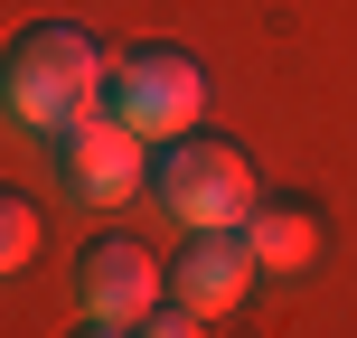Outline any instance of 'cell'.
<instances>
[{"mask_svg": "<svg viewBox=\"0 0 357 338\" xmlns=\"http://www.w3.org/2000/svg\"><path fill=\"white\" fill-rule=\"evenodd\" d=\"M104 38L75 29V19H29V29L0 47V123L29 132V141H47V132L85 123L94 104H104Z\"/></svg>", "mask_w": 357, "mask_h": 338, "instance_id": "cell-1", "label": "cell"}, {"mask_svg": "<svg viewBox=\"0 0 357 338\" xmlns=\"http://www.w3.org/2000/svg\"><path fill=\"white\" fill-rule=\"evenodd\" d=\"M254 197H264V178L235 141H216V132H178V141L151 151V207L169 216L178 235H207V226H245Z\"/></svg>", "mask_w": 357, "mask_h": 338, "instance_id": "cell-2", "label": "cell"}, {"mask_svg": "<svg viewBox=\"0 0 357 338\" xmlns=\"http://www.w3.org/2000/svg\"><path fill=\"white\" fill-rule=\"evenodd\" d=\"M104 113L160 151V141L207 123V66H197L178 38H142V47H123L104 66Z\"/></svg>", "mask_w": 357, "mask_h": 338, "instance_id": "cell-3", "label": "cell"}, {"mask_svg": "<svg viewBox=\"0 0 357 338\" xmlns=\"http://www.w3.org/2000/svg\"><path fill=\"white\" fill-rule=\"evenodd\" d=\"M47 178H56L66 207L113 216V207H132V197H151V141H142V132H123L104 104H94L85 123L47 132Z\"/></svg>", "mask_w": 357, "mask_h": 338, "instance_id": "cell-4", "label": "cell"}, {"mask_svg": "<svg viewBox=\"0 0 357 338\" xmlns=\"http://www.w3.org/2000/svg\"><path fill=\"white\" fill-rule=\"evenodd\" d=\"M66 291H75V320H123V329H142L151 310L169 301V263L142 245V235L104 226V235H85V245H75Z\"/></svg>", "mask_w": 357, "mask_h": 338, "instance_id": "cell-5", "label": "cell"}, {"mask_svg": "<svg viewBox=\"0 0 357 338\" xmlns=\"http://www.w3.org/2000/svg\"><path fill=\"white\" fill-rule=\"evenodd\" d=\"M254 254H245V226H207V235H178V263H169V301L197 310V320H226V310L254 301Z\"/></svg>", "mask_w": 357, "mask_h": 338, "instance_id": "cell-6", "label": "cell"}, {"mask_svg": "<svg viewBox=\"0 0 357 338\" xmlns=\"http://www.w3.org/2000/svg\"><path fill=\"white\" fill-rule=\"evenodd\" d=\"M245 254H254L264 282H301V272L329 254V216L310 207V197H291V188H264L254 216H245Z\"/></svg>", "mask_w": 357, "mask_h": 338, "instance_id": "cell-7", "label": "cell"}, {"mask_svg": "<svg viewBox=\"0 0 357 338\" xmlns=\"http://www.w3.org/2000/svg\"><path fill=\"white\" fill-rule=\"evenodd\" d=\"M29 263H38V207H29V188L0 178V282L29 272Z\"/></svg>", "mask_w": 357, "mask_h": 338, "instance_id": "cell-8", "label": "cell"}, {"mask_svg": "<svg viewBox=\"0 0 357 338\" xmlns=\"http://www.w3.org/2000/svg\"><path fill=\"white\" fill-rule=\"evenodd\" d=\"M142 338H207V320H197V310H178V301H160L142 320Z\"/></svg>", "mask_w": 357, "mask_h": 338, "instance_id": "cell-9", "label": "cell"}, {"mask_svg": "<svg viewBox=\"0 0 357 338\" xmlns=\"http://www.w3.org/2000/svg\"><path fill=\"white\" fill-rule=\"evenodd\" d=\"M66 338H142V329H123V320H75Z\"/></svg>", "mask_w": 357, "mask_h": 338, "instance_id": "cell-10", "label": "cell"}]
</instances>
